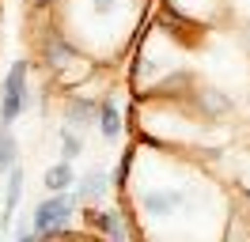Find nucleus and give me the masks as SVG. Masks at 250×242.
I'll return each instance as SVG.
<instances>
[{
	"label": "nucleus",
	"mask_w": 250,
	"mask_h": 242,
	"mask_svg": "<svg viewBox=\"0 0 250 242\" xmlns=\"http://www.w3.org/2000/svg\"><path fill=\"white\" fill-rule=\"evenodd\" d=\"M72 212H76V197L72 193H49L31 212V235L34 239H46L53 231H64L72 223Z\"/></svg>",
	"instance_id": "f257e3e1"
},
{
	"label": "nucleus",
	"mask_w": 250,
	"mask_h": 242,
	"mask_svg": "<svg viewBox=\"0 0 250 242\" xmlns=\"http://www.w3.org/2000/svg\"><path fill=\"white\" fill-rule=\"evenodd\" d=\"M182 204V189H152L144 197V212L148 216H171Z\"/></svg>",
	"instance_id": "f03ea898"
},
{
	"label": "nucleus",
	"mask_w": 250,
	"mask_h": 242,
	"mask_svg": "<svg viewBox=\"0 0 250 242\" xmlns=\"http://www.w3.org/2000/svg\"><path fill=\"white\" fill-rule=\"evenodd\" d=\"M103 193H106V174H103V170L83 174V178L76 182V189H72L76 204H80V201H83V204H99V201H103Z\"/></svg>",
	"instance_id": "7ed1b4c3"
},
{
	"label": "nucleus",
	"mask_w": 250,
	"mask_h": 242,
	"mask_svg": "<svg viewBox=\"0 0 250 242\" xmlns=\"http://www.w3.org/2000/svg\"><path fill=\"white\" fill-rule=\"evenodd\" d=\"M42 185H46L49 193H72V189H76V170H72V163H53L46 170Z\"/></svg>",
	"instance_id": "20e7f679"
},
{
	"label": "nucleus",
	"mask_w": 250,
	"mask_h": 242,
	"mask_svg": "<svg viewBox=\"0 0 250 242\" xmlns=\"http://www.w3.org/2000/svg\"><path fill=\"white\" fill-rule=\"evenodd\" d=\"M0 95H19V99H27L31 106V87H27V60H16L8 76H4V83H0Z\"/></svg>",
	"instance_id": "39448f33"
},
{
	"label": "nucleus",
	"mask_w": 250,
	"mask_h": 242,
	"mask_svg": "<svg viewBox=\"0 0 250 242\" xmlns=\"http://www.w3.org/2000/svg\"><path fill=\"white\" fill-rule=\"evenodd\" d=\"M99 133L106 136V140H118V136H122V114H118V106L110 102V99L99 102Z\"/></svg>",
	"instance_id": "423d86ee"
},
{
	"label": "nucleus",
	"mask_w": 250,
	"mask_h": 242,
	"mask_svg": "<svg viewBox=\"0 0 250 242\" xmlns=\"http://www.w3.org/2000/svg\"><path fill=\"white\" fill-rule=\"evenodd\" d=\"M12 166H19V140L12 129H0V174H8Z\"/></svg>",
	"instance_id": "0eeeda50"
},
{
	"label": "nucleus",
	"mask_w": 250,
	"mask_h": 242,
	"mask_svg": "<svg viewBox=\"0 0 250 242\" xmlns=\"http://www.w3.org/2000/svg\"><path fill=\"white\" fill-rule=\"evenodd\" d=\"M83 155V136L76 129H61V163H76Z\"/></svg>",
	"instance_id": "6e6552de"
},
{
	"label": "nucleus",
	"mask_w": 250,
	"mask_h": 242,
	"mask_svg": "<svg viewBox=\"0 0 250 242\" xmlns=\"http://www.w3.org/2000/svg\"><path fill=\"white\" fill-rule=\"evenodd\" d=\"M91 118H95V110H91V102H68V129H83V125H91Z\"/></svg>",
	"instance_id": "1a4fd4ad"
},
{
	"label": "nucleus",
	"mask_w": 250,
	"mask_h": 242,
	"mask_svg": "<svg viewBox=\"0 0 250 242\" xmlns=\"http://www.w3.org/2000/svg\"><path fill=\"white\" fill-rule=\"evenodd\" d=\"M114 8H118V0H91V12L95 15H110Z\"/></svg>",
	"instance_id": "9d476101"
},
{
	"label": "nucleus",
	"mask_w": 250,
	"mask_h": 242,
	"mask_svg": "<svg viewBox=\"0 0 250 242\" xmlns=\"http://www.w3.org/2000/svg\"><path fill=\"white\" fill-rule=\"evenodd\" d=\"M16 242H38V239L31 235V223H23V227L16 231Z\"/></svg>",
	"instance_id": "9b49d317"
},
{
	"label": "nucleus",
	"mask_w": 250,
	"mask_h": 242,
	"mask_svg": "<svg viewBox=\"0 0 250 242\" xmlns=\"http://www.w3.org/2000/svg\"><path fill=\"white\" fill-rule=\"evenodd\" d=\"M34 4H38V8H49V4H53V0H34Z\"/></svg>",
	"instance_id": "f8f14e48"
},
{
	"label": "nucleus",
	"mask_w": 250,
	"mask_h": 242,
	"mask_svg": "<svg viewBox=\"0 0 250 242\" xmlns=\"http://www.w3.org/2000/svg\"><path fill=\"white\" fill-rule=\"evenodd\" d=\"M0 242H4V231H0Z\"/></svg>",
	"instance_id": "ddd939ff"
}]
</instances>
